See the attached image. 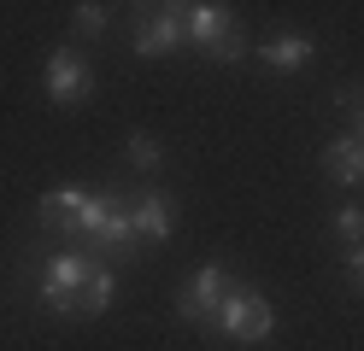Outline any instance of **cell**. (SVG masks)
<instances>
[{"instance_id": "obj_1", "label": "cell", "mask_w": 364, "mask_h": 351, "mask_svg": "<svg viewBox=\"0 0 364 351\" xmlns=\"http://www.w3.org/2000/svg\"><path fill=\"white\" fill-rule=\"evenodd\" d=\"M95 269H100V252L65 246V252H53L41 269L24 257V269H18V287L36 293L48 316H82V287H88V275H95Z\"/></svg>"}, {"instance_id": "obj_2", "label": "cell", "mask_w": 364, "mask_h": 351, "mask_svg": "<svg viewBox=\"0 0 364 351\" xmlns=\"http://www.w3.org/2000/svg\"><path fill=\"white\" fill-rule=\"evenodd\" d=\"M182 30H188V47H200L212 65H241V53H247V35L235 30L230 6H218V0L182 6Z\"/></svg>"}, {"instance_id": "obj_3", "label": "cell", "mask_w": 364, "mask_h": 351, "mask_svg": "<svg viewBox=\"0 0 364 351\" xmlns=\"http://www.w3.org/2000/svg\"><path fill=\"white\" fill-rule=\"evenodd\" d=\"M218 340H235V345H264L270 334H277V304H270L259 287H247V281H235V293L223 299V311L212 322Z\"/></svg>"}, {"instance_id": "obj_4", "label": "cell", "mask_w": 364, "mask_h": 351, "mask_svg": "<svg viewBox=\"0 0 364 351\" xmlns=\"http://www.w3.org/2000/svg\"><path fill=\"white\" fill-rule=\"evenodd\" d=\"M230 293H235L230 264H200V269L188 275V287L176 293V316L212 334V322H218V311H223V299H230Z\"/></svg>"}, {"instance_id": "obj_5", "label": "cell", "mask_w": 364, "mask_h": 351, "mask_svg": "<svg viewBox=\"0 0 364 351\" xmlns=\"http://www.w3.org/2000/svg\"><path fill=\"white\" fill-rule=\"evenodd\" d=\"M135 59H159V53H176V47H188V30H182V6H147L135 18Z\"/></svg>"}, {"instance_id": "obj_6", "label": "cell", "mask_w": 364, "mask_h": 351, "mask_svg": "<svg viewBox=\"0 0 364 351\" xmlns=\"http://www.w3.org/2000/svg\"><path fill=\"white\" fill-rule=\"evenodd\" d=\"M95 94V70H88V59L77 53V47H53L48 53V100L53 106H77Z\"/></svg>"}, {"instance_id": "obj_7", "label": "cell", "mask_w": 364, "mask_h": 351, "mask_svg": "<svg viewBox=\"0 0 364 351\" xmlns=\"http://www.w3.org/2000/svg\"><path fill=\"white\" fill-rule=\"evenodd\" d=\"M82 205H88V187H77V182L48 187V194L36 199V223H41V228H53L59 240H77V217H82Z\"/></svg>"}, {"instance_id": "obj_8", "label": "cell", "mask_w": 364, "mask_h": 351, "mask_svg": "<svg viewBox=\"0 0 364 351\" xmlns=\"http://www.w3.org/2000/svg\"><path fill=\"white\" fill-rule=\"evenodd\" d=\"M259 59H264V70H277V77H294V70H306L317 59V41L311 35H270L259 47Z\"/></svg>"}, {"instance_id": "obj_9", "label": "cell", "mask_w": 364, "mask_h": 351, "mask_svg": "<svg viewBox=\"0 0 364 351\" xmlns=\"http://www.w3.org/2000/svg\"><path fill=\"white\" fill-rule=\"evenodd\" d=\"M317 164L341 182V187H364V147L353 135H335V140H323V152H317Z\"/></svg>"}, {"instance_id": "obj_10", "label": "cell", "mask_w": 364, "mask_h": 351, "mask_svg": "<svg viewBox=\"0 0 364 351\" xmlns=\"http://www.w3.org/2000/svg\"><path fill=\"white\" fill-rule=\"evenodd\" d=\"M135 234L141 240H171V194L165 187H147V194H135Z\"/></svg>"}, {"instance_id": "obj_11", "label": "cell", "mask_w": 364, "mask_h": 351, "mask_svg": "<svg viewBox=\"0 0 364 351\" xmlns=\"http://www.w3.org/2000/svg\"><path fill=\"white\" fill-rule=\"evenodd\" d=\"M112 299H118V269L100 257V269L88 275V287H82V316H88V322L106 316V311H112Z\"/></svg>"}, {"instance_id": "obj_12", "label": "cell", "mask_w": 364, "mask_h": 351, "mask_svg": "<svg viewBox=\"0 0 364 351\" xmlns=\"http://www.w3.org/2000/svg\"><path fill=\"white\" fill-rule=\"evenodd\" d=\"M124 152H129V164H135V170H147V176H159V170H165V147H159L153 135H141V129H129Z\"/></svg>"}, {"instance_id": "obj_13", "label": "cell", "mask_w": 364, "mask_h": 351, "mask_svg": "<svg viewBox=\"0 0 364 351\" xmlns=\"http://www.w3.org/2000/svg\"><path fill=\"white\" fill-rule=\"evenodd\" d=\"M106 23H112V6H100V0H82L77 18H71V30L95 41V35H106Z\"/></svg>"}, {"instance_id": "obj_14", "label": "cell", "mask_w": 364, "mask_h": 351, "mask_svg": "<svg viewBox=\"0 0 364 351\" xmlns=\"http://www.w3.org/2000/svg\"><path fill=\"white\" fill-rule=\"evenodd\" d=\"M329 228H335L347 246H364V211H358V205H341L335 217H329Z\"/></svg>"}, {"instance_id": "obj_15", "label": "cell", "mask_w": 364, "mask_h": 351, "mask_svg": "<svg viewBox=\"0 0 364 351\" xmlns=\"http://www.w3.org/2000/svg\"><path fill=\"white\" fill-rule=\"evenodd\" d=\"M341 100H353V117H358V129H353V140L364 147V94H358V88H341Z\"/></svg>"}, {"instance_id": "obj_16", "label": "cell", "mask_w": 364, "mask_h": 351, "mask_svg": "<svg viewBox=\"0 0 364 351\" xmlns=\"http://www.w3.org/2000/svg\"><path fill=\"white\" fill-rule=\"evenodd\" d=\"M347 275H353V287H358V299H364V246L347 252Z\"/></svg>"}]
</instances>
